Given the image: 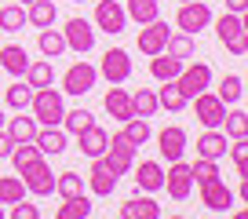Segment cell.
Listing matches in <instances>:
<instances>
[{"label": "cell", "mask_w": 248, "mask_h": 219, "mask_svg": "<svg viewBox=\"0 0 248 219\" xmlns=\"http://www.w3.org/2000/svg\"><path fill=\"white\" fill-rule=\"evenodd\" d=\"M30 113L40 128H51V125H62V113H66V102H62V92L59 88H37L30 99Z\"/></svg>", "instance_id": "1"}, {"label": "cell", "mask_w": 248, "mask_h": 219, "mask_svg": "<svg viewBox=\"0 0 248 219\" xmlns=\"http://www.w3.org/2000/svg\"><path fill=\"white\" fill-rule=\"evenodd\" d=\"M22 183H26V194L33 197H51L55 194V172H51V164L44 161V157H37V161L30 164V168H22Z\"/></svg>", "instance_id": "2"}, {"label": "cell", "mask_w": 248, "mask_h": 219, "mask_svg": "<svg viewBox=\"0 0 248 219\" xmlns=\"http://www.w3.org/2000/svg\"><path fill=\"white\" fill-rule=\"evenodd\" d=\"M95 80H99V70H95L92 63H73L70 70L62 73V88L59 92L62 95H77L80 99V95H88L95 88Z\"/></svg>", "instance_id": "3"}, {"label": "cell", "mask_w": 248, "mask_h": 219, "mask_svg": "<svg viewBox=\"0 0 248 219\" xmlns=\"http://www.w3.org/2000/svg\"><path fill=\"white\" fill-rule=\"evenodd\" d=\"M175 26L179 33H201L212 26V8L204 4V0H190V4H179V15H175Z\"/></svg>", "instance_id": "4"}, {"label": "cell", "mask_w": 248, "mask_h": 219, "mask_svg": "<svg viewBox=\"0 0 248 219\" xmlns=\"http://www.w3.org/2000/svg\"><path fill=\"white\" fill-rule=\"evenodd\" d=\"M135 150L139 146H132V142L124 139V132H117V135H109V142H106V164L113 168L117 175H128L132 172V164H135Z\"/></svg>", "instance_id": "5"}, {"label": "cell", "mask_w": 248, "mask_h": 219, "mask_svg": "<svg viewBox=\"0 0 248 219\" xmlns=\"http://www.w3.org/2000/svg\"><path fill=\"white\" fill-rule=\"evenodd\" d=\"M194 113H197V121H201L204 128H223V117H226V102L219 99L216 92H208L204 88L201 95H194Z\"/></svg>", "instance_id": "6"}, {"label": "cell", "mask_w": 248, "mask_h": 219, "mask_svg": "<svg viewBox=\"0 0 248 219\" xmlns=\"http://www.w3.org/2000/svg\"><path fill=\"white\" fill-rule=\"evenodd\" d=\"M175 84H179V92H183L186 99H194V95H201L204 88L212 84V66H208V63H194V66H186V63H183V70H179Z\"/></svg>", "instance_id": "7"}, {"label": "cell", "mask_w": 248, "mask_h": 219, "mask_svg": "<svg viewBox=\"0 0 248 219\" xmlns=\"http://www.w3.org/2000/svg\"><path fill=\"white\" fill-rule=\"evenodd\" d=\"M62 37H66V51H77V55H88L95 47V30L88 18H70L62 26Z\"/></svg>", "instance_id": "8"}, {"label": "cell", "mask_w": 248, "mask_h": 219, "mask_svg": "<svg viewBox=\"0 0 248 219\" xmlns=\"http://www.w3.org/2000/svg\"><path fill=\"white\" fill-rule=\"evenodd\" d=\"M201 204L208 212H219V216H223V212H230L233 208V201H237V194H233L230 187H226L223 179H212V183H201Z\"/></svg>", "instance_id": "9"}, {"label": "cell", "mask_w": 248, "mask_h": 219, "mask_svg": "<svg viewBox=\"0 0 248 219\" xmlns=\"http://www.w3.org/2000/svg\"><path fill=\"white\" fill-rule=\"evenodd\" d=\"M95 26H99L102 33H124V26H128V15H124V4L121 0H99L95 4Z\"/></svg>", "instance_id": "10"}, {"label": "cell", "mask_w": 248, "mask_h": 219, "mask_svg": "<svg viewBox=\"0 0 248 219\" xmlns=\"http://www.w3.org/2000/svg\"><path fill=\"white\" fill-rule=\"evenodd\" d=\"M99 73L109 80V84H124V80L132 77V55L124 51V47H109V51L102 55Z\"/></svg>", "instance_id": "11"}, {"label": "cell", "mask_w": 248, "mask_h": 219, "mask_svg": "<svg viewBox=\"0 0 248 219\" xmlns=\"http://www.w3.org/2000/svg\"><path fill=\"white\" fill-rule=\"evenodd\" d=\"M164 190H168L171 201H186V197H190V190H194V175H190V164H183V157L171 161V168L164 172Z\"/></svg>", "instance_id": "12"}, {"label": "cell", "mask_w": 248, "mask_h": 219, "mask_svg": "<svg viewBox=\"0 0 248 219\" xmlns=\"http://www.w3.org/2000/svg\"><path fill=\"white\" fill-rule=\"evenodd\" d=\"M168 37H171V30H168V22H161V18H154V22H146L139 30V51L146 55V59H154V55H161L164 51V44H168Z\"/></svg>", "instance_id": "13"}, {"label": "cell", "mask_w": 248, "mask_h": 219, "mask_svg": "<svg viewBox=\"0 0 248 219\" xmlns=\"http://www.w3.org/2000/svg\"><path fill=\"white\" fill-rule=\"evenodd\" d=\"M117 179L121 175L106 164V157H92V172H88V187H92L95 197H109L117 190Z\"/></svg>", "instance_id": "14"}, {"label": "cell", "mask_w": 248, "mask_h": 219, "mask_svg": "<svg viewBox=\"0 0 248 219\" xmlns=\"http://www.w3.org/2000/svg\"><path fill=\"white\" fill-rule=\"evenodd\" d=\"M157 150H161L164 161H179V157L186 154V128L168 125L161 135H157Z\"/></svg>", "instance_id": "15"}, {"label": "cell", "mask_w": 248, "mask_h": 219, "mask_svg": "<svg viewBox=\"0 0 248 219\" xmlns=\"http://www.w3.org/2000/svg\"><path fill=\"white\" fill-rule=\"evenodd\" d=\"M102 106H106V113H109L113 121H121V125H124L128 117H135V113H132V92H128V88H121V84H113V88L106 92Z\"/></svg>", "instance_id": "16"}, {"label": "cell", "mask_w": 248, "mask_h": 219, "mask_svg": "<svg viewBox=\"0 0 248 219\" xmlns=\"http://www.w3.org/2000/svg\"><path fill=\"white\" fill-rule=\"evenodd\" d=\"M33 142H37V150H40L44 157H59V154H66V132H62V125L37 128Z\"/></svg>", "instance_id": "17"}, {"label": "cell", "mask_w": 248, "mask_h": 219, "mask_svg": "<svg viewBox=\"0 0 248 219\" xmlns=\"http://www.w3.org/2000/svg\"><path fill=\"white\" fill-rule=\"evenodd\" d=\"M226 132H219V128H204V135L197 139V157H208V161H223L226 157Z\"/></svg>", "instance_id": "18"}, {"label": "cell", "mask_w": 248, "mask_h": 219, "mask_svg": "<svg viewBox=\"0 0 248 219\" xmlns=\"http://www.w3.org/2000/svg\"><path fill=\"white\" fill-rule=\"evenodd\" d=\"M124 4V15H128V22H154V18H161V0H121Z\"/></svg>", "instance_id": "19"}, {"label": "cell", "mask_w": 248, "mask_h": 219, "mask_svg": "<svg viewBox=\"0 0 248 219\" xmlns=\"http://www.w3.org/2000/svg\"><path fill=\"white\" fill-rule=\"evenodd\" d=\"M77 142H80V154H84V157H102V154H106L109 135L102 132L99 125H88L84 132H77Z\"/></svg>", "instance_id": "20"}, {"label": "cell", "mask_w": 248, "mask_h": 219, "mask_svg": "<svg viewBox=\"0 0 248 219\" xmlns=\"http://www.w3.org/2000/svg\"><path fill=\"white\" fill-rule=\"evenodd\" d=\"M135 187L146 190V194H157V190H164V168L157 161H142L139 172H135Z\"/></svg>", "instance_id": "21"}, {"label": "cell", "mask_w": 248, "mask_h": 219, "mask_svg": "<svg viewBox=\"0 0 248 219\" xmlns=\"http://www.w3.org/2000/svg\"><path fill=\"white\" fill-rule=\"evenodd\" d=\"M121 219H161V204L154 197H132L121 204Z\"/></svg>", "instance_id": "22"}, {"label": "cell", "mask_w": 248, "mask_h": 219, "mask_svg": "<svg viewBox=\"0 0 248 219\" xmlns=\"http://www.w3.org/2000/svg\"><path fill=\"white\" fill-rule=\"evenodd\" d=\"M0 66H4V73H11V77H22L26 66H30V51H26L22 44L0 47Z\"/></svg>", "instance_id": "23"}, {"label": "cell", "mask_w": 248, "mask_h": 219, "mask_svg": "<svg viewBox=\"0 0 248 219\" xmlns=\"http://www.w3.org/2000/svg\"><path fill=\"white\" fill-rule=\"evenodd\" d=\"M37 121L33 117H22V110H18V117H8L4 121V132H8L11 142H33V135H37Z\"/></svg>", "instance_id": "24"}, {"label": "cell", "mask_w": 248, "mask_h": 219, "mask_svg": "<svg viewBox=\"0 0 248 219\" xmlns=\"http://www.w3.org/2000/svg\"><path fill=\"white\" fill-rule=\"evenodd\" d=\"M55 18H59V8H55L51 0H33L30 8H26V22L37 26V30H47V26H55Z\"/></svg>", "instance_id": "25"}, {"label": "cell", "mask_w": 248, "mask_h": 219, "mask_svg": "<svg viewBox=\"0 0 248 219\" xmlns=\"http://www.w3.org/2000/svg\"><path fill=\"white\" fill-rule=\"evenodd\" d=\"M179 70H183V59H171L168 51H161V55H154L150 59V73H154V80H175L179 77Z\"/></svg>", "instance_id": "26"}, {"label": "cell", "mask_w": 248, "mask_h": 219, "mask_svg": "<svg viewBox=\"0 0 248 219\" xmlns=\"http://www.w3.org/2000/svg\"><path fill=\"white\" fill-rule=\"evenodd\" d=\"M26 84L37 92V88H47V84H55V70H51V59H40V63H30L26 66Z\"/></svg>", "instance_id": "27"}, {"label": "cell", "mask_w": 248, "mask_h": 219, "mask_svg": "<svg viewBox=\"0 0 248 219\" xmlns=\"http://www.w3.org/2000/svg\"><path fill=\"white\" fill-rule=\"evenodd\" d=\"M37 47H40V55L44 59H59V55H66V37H62V30H40V37H37Z\"/></svg>", "instance_id": "28"}, {"label": "cell", "mask_w": 248, "mask_h": 219, "mask_svg": "<svg viewBox=\"0 0 248 219\" xmlns=\"http://www.w3.org/2000/svg\"><path fill=\"white\" fill-rule=\"evenodd\" d=\"M248 30V22H245V15H233V11H226V15H219L216 18V37L223 40V44H230L237 33H245Z\"/></svg>", "instance_id": "29"}, {"label": "cell", "mask_w": 248, "mask_h": 219, "mask_svg": "<svg viewBox=\"0 0 248 219\" xmlns=\"http://www.w3.org/2000/svg\"><path fill=\"white\" fill-rule=\"evenodd\" d=\"M92 212H95V204L88 201L84 194H77V197H66V204H59L55 219H88Z\"/></svg>", "instance_id": "30"}, {"label": "cell", "mask_w": 248, "mask_h": 219, "mask_svg": "<svg viewBox=\"0 0 248 219\" xmlns=\"http://www.w3.org/2000/svg\"><path fill=\"white\" fill-rule=\"evenodd\" d=\"M157 110H161V106H157V92H154V88H139V92H132V113H135V117L150 121Z\"/></svg>", "instance_id": "31"}, {"label": "cell", "mask_w": 248, "mask_h": 219, "mask_svg": "<svg viewBox=\"0 0 248 219\" xmlns=\"http://www.w3.org/2000/svg\"><path fill=\"white\" fill-rule=\"evenodd\" d=\"M186 102H190V99L179 92L175 80H164V88L157 92V106H164L168 113H179V110H186Z\"/></svg>", "instance_id": "32"}, {"label": "cell", "mask_w": 248, "mask_h": 219, "mask_svg": "<svg viewBox=\"0 0 248 219\" xmlns=\"http://www.w3.org/2000/svg\"><path fill=\"white\" fill-rule=\"evenodd\" d=\"M219 99L226 102V106H233V102H241L245 99V77H241V73H230V77H223L219 80Z\"/></svg>", "instance_id": "33"}, {"label": "cell", "mask_w": 248, "mask_h": 219, "mask_svg": "<svg viewBox=\"0 0 248 219\" xmlns=\"http://www.w3.org/2000/svg\"><path fill=\"white\" fill-rule=\"evenodd\" d=\"M164 51L171 55V59H194V51H197V44H194V37L190 33H171L168 37V44H164Z\"/></svg>", "instance_id": "34"}, {"label": "cell", "mask_w": 248, "mask_h": 219, "mask_svg": "<svg viewBox=\"0 0 248 219\" xmlns=\"http://www.w3.org/2000/svg\"><path fill=\"white\" fill-rule=\"evenodd\" d=\"M26 197V183H22V175H0V204H15V201H22Z\"/></svg>", "instance_id": "35"}, {"label": "cell", "mask_w": 248, "mask_h": 219, "mask_svg": "<svg viewBox=\"0 0 248 219\" xmlns=\"http://www.w3.org/2000/svg\"><path fill=\"white\" fill-rule=\"evenodd\" d=\"M88 125H95V117H92V110H66L62 113V132L66 135H77V132H84Z\"/></svg>", "instance_id": "36"}, {"label": "cell", "mask_w": 248, "mask_h": 219, "mask_svg": "<svg viewBox=\"0 0 248 219\" xmlns=\"http://www.w3.org/2000/svg\"><path fill=\"white\" fill-rule=\"evenodd\" d=\"M26 26V8L22 4H4L0 8V30L4 33H18Z\"/></svg>", "instance_id": "37"}, {"label": "cell", "mask_w": 248, "mask_h": 219, "mask_svg": "<svg viewBox=\"0 0 248 219\" xmlns=\"http://www.w3.org/2000/svg\"><path fill=\"white\" fill-rule=\"evenodd\" d=\"M223 128H226V139H245L248 135V113L245 110H230L223 117Z\"/></svg>", "instance_id": "38"}, {"label": "cell", "mask_w": 248, "mask_h": 219, "mask_svg": "<svg viewBox=\"0 0 248 219\" xmlns=\"http://www.w3.org/2000/svg\"><path fill=\"white\" fill-rule=\"evenodd\" d=\"M124 139L132 142V146H142L150 139V121L146 117H128L124 121Z\"/></svg>", "instance_id": "39"}, {"label": "cell", "mask_w": 248, "mask_h": 219, "mask_svg": "<svg viewBox=\"0 0 248 219\" xmlns=\"http://www.w3.org/2000/svg\"><path fill=\"white\" fill-rule=\"evenodd\" d=\"M30 99H33V88H30V84H22V80H18V84H11V88H8V95H4V102H8L15 113H18V110L26 113V110H30Z\"/></svg>", "instance_id": "40"}, {"label": "cell", "mask_w": 248, "mask_h": 219, "mask_svg": "<svg viewBox=\"0 0 248 219\" xmlns=\"http://www.w3.org/2000/svg\"><path fill=\"white\" fill-rule=\"evenodd\" d=\"M55 194H62V201H66V197L84 194V183H80V175H77V172H62V175H55Z\"/></svg>", "instance_id": "41"}, {"label": "cell", "mask_w": 248, "mask_h": 219, "mask_svg": "<svg viewBox=\"0 0 248 219\" xmlns=\"http://www.w3.org/2000/svg\"><path fill=\"white\" fill-rule=\"evenodd\" d=\"M190 175H194V183L201 187V183H212L219 179V161H208V157H197L194 164H190Z\"/></svg>", "instance_id": "42"}, {"label": "cell", "mask_w": 248, "mask_h": 219, "mask_svg": "<svg viewBox=\"0 0 248 219\" xmlns=\"http://www.w3.org/2000/svg\"><path fill=\"white\" fill-rule=\"evenodd\" d=\"M226 154H230L237 175H241V179H248V135H245V139H233V146H226Z\"/></svg>", "instance_id": "43"}, {"label": "cell", "mask_w": 248, "mask_h": 219, "mask_svg": "<svg viewBox=\"0 0 248 219\" xmlns=\"http://www.w3.org/2000/svg\"><path fill=\"white\" fill-rule=\"evenodd\" d=\"M11 219H40V208H37V204H30V201L22 197V201L11 204Z\"/></svg>", "instance_id": "44"}, {"label": "cell", "mask_w": 248, "mask_h": 219, "mask_svg": "<svg viewBox=\"0 0 248 219\" xmlns=\"http://www.w3.org/2000/svg\"><path fill=\"white\" fill-rule=\"evenodd\" d=\"M226 51H230V55H237V59H245V55H248V30H245V33H237V37H233L230 44H226Z\"/></svg>", "instance_id": "45"}, {"label": "cell", "mask_w": 248, "mask_h": 219, "mask_svg": "<svg viewBox=\"0 0 248 219\" xmlns=\"http://www.w3.org/2000/svg\"><path fill=\"white\" fill-rule=\"evenodd\" d=\"M11 150H15V142H11V139H8V132L0 128V161H4V157H8Z\"/></svg>", "instance_id": "46"}, {"label": "cell", "mask_w": 248, "mask_h": 219, "mask_svg": "<svg viewBox=\"0 0 248 219\" xmlns=\"http://www.w3.org/2000/svg\"><path fill=\"white\" fill-rule=\"evenodd\" d=\"M226 11H233V15H245V11H248V0H226Z\"/></svg>", "instance_id": "47"}, {"label": "cell", "mask_w": 248, "mask_h": 219, "mask_svg": "<svg viewBox=\"0 0 248 219\" xmlns=\"http://www.w3.org/2000/svg\"><path fill=\"white\" fill-rule=\"evenodd\" d=\"M4 121H8V117H4V110H0V128H4Z\"/></svg>", "instance_id": "48"}, {"label": "cell", "mask_w": 248, "mask_h": 219, "mask_svg": "<svg viewBox=\"0 0 248 219\" xmlns=\"http://www.w3.org/2000/svg\"><path fill=\"white\" fill-rule=\"evenodd\" d=\"M18 4H22V8H30V4H33V0H18Z\"/></svg>", "instance_id": "49"}, {"label": "cell", "mask_w": 248, "mask_h": 219, "mask_svg": "<svg viewBox=\"0 0 248 219\" xmlns=\"http://www.w3.org/2000/svg\"><path fill=\"white\" fill-rule=\"evenodd\" d=\"M0 219H4V204H0Z\"/></svg>", "instance_id": "50"}, {"label": "cell", "mask_w": 248, "mask_h": 219, "mask_svg": "<svg viewBox=\"0 0 248 219\" xmlns=\"http://www.w3.org/2000/svg\"><path fill=\"white\" fill-rule=\"evenodd\" d=\"M73 4H84V0H73Z\"/></svg>", "instance_id": "51"}, {"label": "cell", "mask_w": 248, "mask_h": 219, "mask_svg": "<svg viewBox=\"0 0 248 219\" xmlns=\"http://www.w3.org/2000/svg\"><path fill=\"white\" fill-rule=\"evenodd\" d=\"M179 4H190V0H179Z\"/></svg>", "instance_id": "52"}]
</instances>
